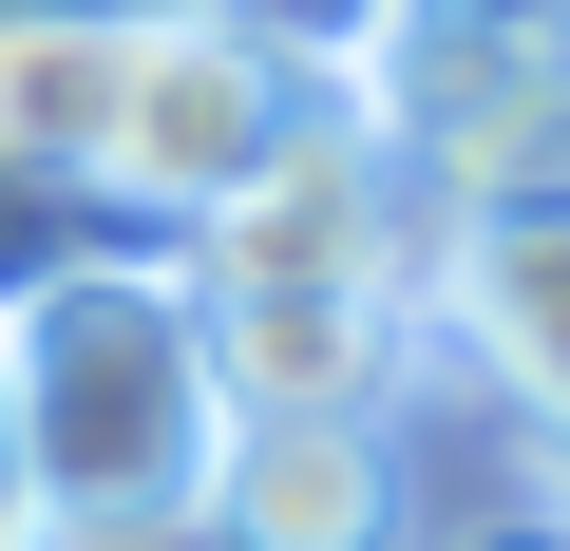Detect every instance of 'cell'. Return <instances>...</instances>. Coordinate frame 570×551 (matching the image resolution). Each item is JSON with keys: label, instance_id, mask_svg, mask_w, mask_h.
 <instances>
[{"label": "cell", "instance_id": "6da1fadb", "mask_svg": "<svg viewBox=\"0 0 570 551\" xmlns=\"http://www.w3.org/2000/svg\"><path fill=\"white\" fill-rule=\"evenodd\" d=\"M0 456H20L58 551L209 532L228 381H209V324H190L171 247H58L39 286H0Z\"/></svg>", "mask_w": 570, "mask_h": 551}, {"label": "cell", "instance_id": "7a4b0ae2", "mask_svg": "<svg viewBox=\"0 0 570 551\" xmlns=\"http://www.w3.org/2000/svg\"><path fill=\"white\" fill-rule=\"evenodd\" d=\"M362 134L381 171L438 209H532L570 190V39H456V20H400L381 77H362Z\"/></svg>", "mask_w": 570, "mask_h": 551}, {"label": "cell", "instance_id": "3957f363", "mask_svg": "<svg viewBox=\"0 0 570 551\" xmlns=\"http://www.w3.org/2000/svg\"><path fill=\"white\" fill-rule=\"evenodd\" d=\"M285 96L247 39H209L190 0H134V39H115V134H96V209H134V228H209L266 152H285Z\"/></svg>", "mask_w": 570, "mask_h": 551}, {"label": "cell", "instance_id": "277c9868", "mask_svg": "<svg viewBox=\"0 0 570 551\" xmlns=\"http://www.w3.org/2000/svg\"><path fill=\"white\" fill-rule=\"evenodd\" d=\"M171 266H190V286H381V266H419V190L381 171L362 96H305L285 152H266Z\"/></svg>", "mask_w": 570, "mask_h": 551}, {"label": "cell", "instance_id": "5b68a950", "mask_svg": "<svg viewBox=\"0 0 570 551\" xmlns=\"http://www.w3.org/2000/svg\"><path fill=\"white\" fill-rule=\"evenodd\" d=\"M228 419H400L419 381V266L381 286H190Z\"/></svg>", "mask_w": 570, "mask_h": 551}, {"label": "cell", "instance_id": "8992f818", "mask_svg": "<svg viewBox=\"0 0 570 551\" xmlns=\"http://www.w3.org/2000/svg\"><path fill=\"white\" fill-rule=\"evenodd\" d=\"M419 343H456L532 437H570V190L419 228Z\"/></svg>", "mask_w": 570, "mask_h": 551}, {"label": "cell", "instance_id": "52a82bcc", "mask_svg": "<svg viewBox=\"0 0 570 551\" xmlns=\"http://www.w3.org/2000/svg\"><path fill=\"white\" fill-rule=\"evenodd\" d=\"M209 551H419L400 419H228V456H209Z\"/></svg>", "mask_w": 570, "mask_h": 551}, {"label": "cell", "instance_id": "ba28073f", "mask_svg": "<svg viewBox=\"0 0 570 551\" xmlns=\"http://www.w3.org/2000/svg\"><path fill=\"white\" fill-rule=\"evenodd\" d=\"M115 39H134V0H20V20H0V171L20 190H96Z\"/></svg>", "mask_w": 570, "mask_h": 551}, {"label": "cell", "instance_id": "9c48e42d", "mask_svg": "<svg viewBox=\"0 0 570 551\" xmlns=\"http://www.w3.org/2000/svg\"><path fill=\"white\" fill-rule=\"evenodd\" d=\"M209 39H247L285 96H362L381 77V39H400V0H190Z\"/></svg>", "mask_w": 570, "mask_h": 551}, {"label": "cell", "instance_id": "30bf717a", "mask_svg": "<svg viewBox=\"0 0 570 551\" xmlns=\"http://www.w3.org/2000/svg\"><path fill=\"white\" fill-rule=\"evenodd\" d=\"M438 551H570V475H532V494H513V513H456V532H438Z\"/></svg>", "mask_w": 570, "mask_h": 551}, {"label": "cell", "instance_id": "8fae6325", "mask_svg": "<svg viewBox=\"0 0 570 551\" xmlns=\"http://www.w3.org/2000/svg\"><path fill=\"white\" fill-rule=\"evenodd\" d=\"M400 20H456V39H570V0H400Z\"/></svg>", "mask_w": 570, "mask_h": 551}, {"label": "cell", "instance_id": "7c38bea8", "mask_svg": "<svg viewBox=\"0 0 570 551\" xmlns=\"http://www.w3.org/2000/svg\"><path fill=\"white\" fill-rule=\"evenodd\" d=\"M0 551H58V532H39V494H20V456H0Z\"/></svg>", "mask_w": 570, "mask_h": 551}, {"label": "cell", "instance_id": "4fadbf2b", "mask_svg": "<svg viewBox=\"0 0 570 551\" xmlns=\"http://www.w3.org/2000/svg\"><path fill=\"white\" fill-rule=\"evenodd\" d=\"M0 20H20V0H0Z\"/></svg>", "mask_w": 570, "mask_h": 551}]
</instances>
